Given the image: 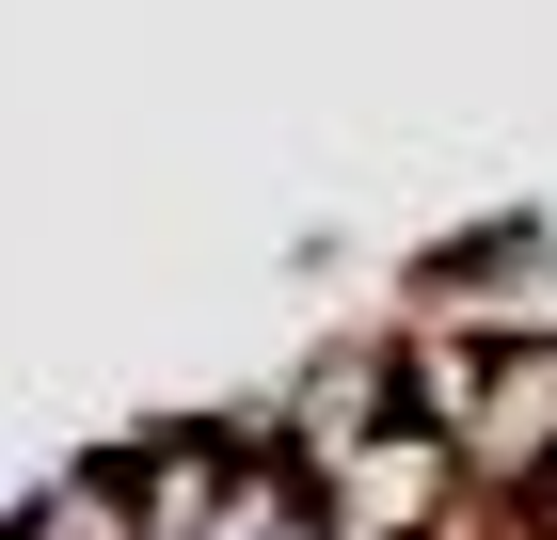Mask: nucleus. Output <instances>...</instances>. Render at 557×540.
I'll use <instances>...</instances> for the list:
<instances>
[{
    "label": "nucleus",
    "mask_w": 557,
    "mask_h": 540,
    "mask_svg": "<svg viewBox=\"0 0 557 540\" xmlns=\"http://www.w3.org/2000/svg\"><path fill=\"white\" fill-rule=\"evenodd\" d=\"M398 414H414V366H398V318H383V334H335V350H319V366L287 381L271 445H287L302 477H335V461L367 445V429H398Z\"/></svg>",
    "instance_id": "obj_1"
},
{
    "label": "nucleus",
    "mask_w": 557,
    "mask_h": 540,
    "mask_svg": "<svg viewBox=\"0 0 557 540\" xmlns=\"http://www.w3.org/2000/svg\"><path fill=\"white\" fill-rule=\"evenodd\" d=\"M16 540H144V508H128V461H64L33 508H16Z\"/></svg>",
    "instance_id": "obj_2"
},
{
    "label": "nucleus",
    "mask_w": 557,
    "mask_h": 540,
    "mask_svg": "<svg viewBox=\"0 0 557 540\" xmlns=\"http://www.w3.org/2000/svg\"><path fill=\"white\" fill-rule=\"evenodd\" d=\"M0 540H16V525H0Z\"/></svg>",
    "instance_id": "obj_3"
}]
</instances>
